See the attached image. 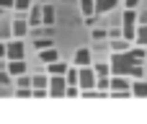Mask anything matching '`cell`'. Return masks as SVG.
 I'll use <instances>...</instances> for the list:
<instances>
[{
  "label": "cell",
  "mask_w": 147,
  "mask_h": 124,
  "mask_svg": "<svg viewBox=\"0 0 147 124\" xmlns=\"http://www.w3.org/2000/svg\"><path fill=\"white\" fill-rule=\"evenodd\" d=\"M109 65H111V75H127L132 80H137V78L145 75L142 62H137L129 49L127 52H111V62Z\"/></svg>",
  "instance_id": "1"
},
{
  "label": "cell",
  "mask_w": 147,
  "mask_h": 124,
  "mask_svg": "<svg viewBox=\"0 0 147 124\" xmlns=\"http://www.w3.org/2000/svg\"><path fill=\"white\" fill-rule=\"evenodd\" d=\"M78 88H80V93H83V91L96 88V70H93L90 65L78 67Z\"/></svg>",
  "instance_id": "2"
},
{
  "label": "cell",
  "mask_w": 147,
  "mask_h": 124,
  "mask_svg": "<svg viewBox=\"0 0 147 124\" xmlns=\"http://www.w3.org/2000/svg\"><path fill=\"white\" fill-rule=\"evenodd\" d=\"M26 57V47H23V41L21 39H8V44H5V60H23Z\"/></svg>",
  "instance_id": "3"
},
{
  "label": "cell",
  "mask_w": 147,
  "mask_h": 124,
  "mask_svg": "<svg viewBox=\"0 0 147 124\" xmlns=\"http://www.w3.org/2000/svg\"><path fill=\"white\" fill-rule=\"evenodd\" d=\"M65 88H67V80H65V75H49V85H47L49 96H54V98H62V96H65Z\"/></svg>",
  "instance_id": "4"
},
{
  "label": "cell",
  "mask_w": 147,
  "mask_h": 124,
  "mask_svg": "<svg viewBox=\"0 0 147 124\" xmlns=\"http://www.w3.org/2000/svg\"><path fill=\"white\" fill-rule=\"evenodd\" d=\"M10 31H13V39H23V36L28 34V23H26L23 13H21L18 18H13V21H10Z\"/></svg>",
  "instance_id": "5"
},
{
  "label": "cell",
  "mask_w": 147,
  "mask_h": 124,
  "mask_svg": "<svg viewBox=\"0 0 147 124\" xmlns=\"http://www.w3.org/2000/svg\"><path fill=\"white\" fill-rule=\"evenodd\" d=\"M72 62H75V67L93 65V54H90V49H78V52H75V57H72Z\"/></svg>",
  "instance_id": "6"
},
{
  "label": "cell",
  "mask_w": 147,
  "mask_h": 124,
  "mask_svg": "<svg viewBox=\"0 0 147 124\" xmlns=\"http://www.w3.org/2000/svg\"><path fill=\"white\" fill-rule=\"evenodd\" d=\"M26 23H28V28H39V26H41V8H39V5H31V8H28Z\"/></svg>",
  "instance_id": "7"
},
{
  "label": "cell",
  "mask_w": 147,
  "mask_h": 124,
  "mask_svg": "<svg viewBox=\"0 0 147 124\" xmlns=\"http://www.w3.org/2000/svg\"><path fill=\"white\" fill-rule=\"evenodd\" d=\"M132 96L134 98H147V80H142V78L132 80Z\"/></svg>",
  "instance_id": "8"
},
{
  "label": "cell",
  "mask_w": 147,
  "mask_h": 124,
  "mask_svg": "<svg viewBox=\"0 0 147 124\" xmlns=\"http://www.w3.org/2000/svg\"><path fill=\"white\" fill-rule=\"evenodd\" d=\"M57 21V13L52 5H41V26H54Z\"/></svg>",
  "instance_id": "9"
},
{
  "label": "cell",
  "mask_w": 147,
  "mask_h": 124,
  "mask_svg": "<svg viewBox=\"0 0 147 124\" xmlns=\"http://www.w3.org/2000/svg\"><path fill=\"white\" fill-rule=\"evenodd\" d=\"M67 62H62V60H54V62H49L47 65V75H65L67 73Z\"/></svg>",
  "instance_id": "10"
},
{
  "label": "cell",
  "mask_w": 147,
  "mask_h": 124,
  "mask_svg": "<svg viewBox=\"0 0 147 124\" xmlns=\"http://www.w3.org/2000/svg\"><path fill=\"white\" fill-rule=\"evenodd\" d=\"M54 60H59V54H57V49H54V47H47V49H39V62L49 65V62H54Z\"/></svg>",
  "instance_id": "11"
},
{
  "label": "cell",
  "mask_w": 147,
  "mask_h": 124,
  "mask_svg": "<svg viewBox=\"0 0 147 124\" xmlns=\"http://www.w3.org/2000/svg\"><path fill=\"white\" fill-rule=\"evenodd\" d=\"M5 70H8L13 78H16V75H23V73H26V62H23V60H8V67H5Z\"/></svg>",
  "instance_id": "12"
},
{
  "label": "cell",
  "mask_w": 147,
  "mask_h": 124,
  "mask_svg": "<svg viewBox=\"0 0 147 124\" xmlns=\"http://www.w3.org/2000/svg\"><path fill=\"white\" fill-rule=\"evenodd\" d=\"M116 5H119V0H96V13H98V16H103V13H111Z\"/></svg>",
  "instance_id": "13"
},
{
  "label": "cell",
  "mask_w": 147,
  "mask_h": 124,
  "mask_svg": "<svg viewBox=\"0 0 147 124\" xmlns=\"http://www.w3.org/2000/svg\"><path fill=\"white\" fill-rule=\"evenodd\" d=\"M47 85H49V75H34L31 78V88L34 91H47Z\"/></svg>",
  "instance_id": "14"
},
{
  "label": "cell",
  "mask_w": 147,
  "mask_h": 124,
  "mask_svg": "<svg viewBox=\"0 0 147 124\" xmlns=\"http://www.w3.org/2000/svg\"><path fill=\"white\" fill-rule=\"evenodd\" d=\"M129 44H132V41H127L124 36H116V39H111V52H127Z\"/></svg>",
  "instance_id": "15"
},
{
  "label": "cell",
  "mask_w": 147,
  "mask_h": 124,
  "mask_svg": "<svg viewBox=\"0 0 147 124\" xmlns=\"http://www.w3.org/2000/svg\"><path fill=\"white\" fill-rule=\"evenodd\" d=\"M134 41L140 47H147V23H137V34H134Z\"/></svg>",
  "instance_id": "16"
},
{
  "label": "cell",
  "mask_w": 147,
  "mask_h": 124,
  "mask_svg": "<svg viewBox=\"0 0 147 124\" xmlns=\"http://www.w3.org/2000/svg\"><path fill=\"white\" fill-rule=\"evenodd\" d=\"M13 39V31H10V21H0V41H8Z\"/></svg>",
  "instance_id": "17"
},
{
  "label": "cell",
  "mask_w": 147,
  "mask_h": 124,
  "mask_svg": "<svg viewBox=\"0 0 147 124\" xmlns=\"http://www.w3.org/2000/svg\"><path fill=\"white\" fill-rule=\"evenodd\" d=\"M80 10H83L85 18L93 16V13H96V0H80Z\"/></svg>",
  "instance_id": "18"
},
{
  "label": "cell",
  "mask_w": 147,
  "mask_h": 124,
  "mask_svg": "<svg viewBox=\"0 0 147 124\" xmlns=\"http://www.w3.org/2000/svg\"><path fill=\"white\" fill-rule=\"evenodd\" d=\"M134 34H137V26H129V23H121V36L127 41H134Z\"/></svg>",
  "instance_id": "19"
},
{
  "label": "cell",
  "mask_w": 147,
  "mask_h": 124,
  "mask_svg": "<svg viewBox=\"0 0 147 124\" xmlns=\"http://www.w3.org/2000/svg\"><path fill=\"white\" fill-rule=\"evenodd\" d=\"M13 83H16V88H31V78H28L26 73H23V75H16Z\"/></svg>",
  "instance_id": "20"
},
{
  "label": "cell",
  "mask_w": 147,
  "mask_h": 124,
  "mask_svg": "<svg viewBox=\"0 0 147 124\" xmlns=\"http://www.w3.org/2000/svg\"><path fill=\"white\" fill-rule=\"evenodd\" d=\"M28 8H31V0H13V10H18V13H28Z\"/></svg>",
  "instance_id": "21"
},
{
  "label": "cell",
  "mask_w": 147,
  "mask_h": 124,
  "mask_svg": "<svg viewBox=\"0 0 147 124\" xmlns=\"http://www.w3.org/2000/svg\"><path fill=\"white\" fill-rule=\"evenodd\" d=\"M90 67L96 70V75H111V65H106V62H96Z\"/></svg>",
  "instance_id": "22"
},
{
  "label": "cell",
  "mask_w": 147,
  "mask_h": 124,
  "mask_svg": "<svg viewBox=\"0 0 147 124\" xmlns=\"http://www.w3.org/2000/svg\"><path fill=\"white\" fill-rule=\"evenodd\" d=\"M65 80H67V85H78V67H67Z\"/></svg>",
  "instance_id": "23"
},
{
  "label": "cell",
  "mask_w": 147,
  "mask_h": 124,
  "mask_svg": "<svg viewBox=\"0 0 147 124\" xmlns=\"http://www.w3.org/2000/svg\"><path fill=\"white\" fill-rule=\"evenodd\" d=\"M34 47H36V52H39V49H47V47H54V41H52V39H36V41H34Z\"/></svg>",
  "instance_id": "24"
},
{
  "label": "cell",
  "mask_w": 147,
  "mask_h": 124,
  "mask_svg": "<svg viewBox=\"0 0 147 124\" xmlns=\"http://www.w3.org/2000/svg\"><path fill=\"white\" fill-rule=\"evenodd\" d=\"M0 85H13V75L8 70H0Z\"/></svg>",
  "instance_id": "25"
},
{
  "label": "cell",
  "mask_w": 147,
  "mask_h": 124,
  "mask_svg": "<svg viewBox=\"0 0 147 124\" xmlns=\"http://www.w3.org/2000/svg\"><path fill=\"white\" fill-rule=\"evenodd\" d=\"M75 96H80V88L78 85H67L65 88V98H75Z\"/></svg>",
  "instance_id": "26"
},
{
  "label": "cell",
  "mask_w": 147,
  "mask_h": 124,
  "mask_svg": "<svg viewBox=\"0 0 147 124\" xmlns=\"http://www.w3.org/2000/svg\"><path fill=\"white\" fill-rule=\"evenodd\" d=\"M16 96L18 98H31V88H16Z\"/></svg>",
  "instance_id": "27"
},
{
  "label": "cell",
  "mask_w": 147,
  "mask_h": 124,
  "mask_svg": "<svg viewBox=\"0 0 147 124\" xmlns=\"http://www.w3.org/2000/svg\"><path fill=\"white\" fill-rule=\"evenodd\" d=\"M93 39H96V41L106 39V31H103V28H96V31H93Z\"/></svg>",
  "instance_id": "28"
},
{
  "label": "cell",
  "mask_w": 147,
  "mask_h": 124,
  "mask_svg": "<svg viewBox=\"0 0 147 124\" xmlns=\"http://www.w3.org/2000/svg\"><path fill=\"white\" fill-rule=\"evenodd\" d=\"M13 8V0H0V10H10Z\"/></svg>",
  "instance_id": "29"
},
{
  "label": "cell",
  "mask_w": 147,
  "mask_h": 124,
  "mask_svg": "<svg viewBox=\"0 0 147 124\" xmlns=\"http://www.w3.org/2000/svg\"><path fill=\"white\" fill-rule=\"evenodd\" d=\"M124 3H127V8H137V5H140L142 0H124Z\"/></svg>",
  "instance_id": "30"
},
{
  "label": "cell",
  "mask_w": 147,
  "mask_h": 124,
  "mask_svg": "<svg viewBox=\"0 0 147 124\" xmlns=\"http://www.w3.org/2000/svg\"><path fill=\"white\" fill-rule=\"evenodd\" d=\"M0 57H5V44L0 41Z\"/></svg>",
  "instance_id": "31"
},
{
  "label": "cell",
  "mask_w": 147,
  "mask_h": 124,
  "mask_svg": "<svg viewBox=\"0 0 147 124\" xmlns=\"http://www.w3.org/2000/svg\"><path fill=\"white\" fill-rule=\"evenodd\" d=\"M137 23H147V13H145V16H140V21H137Z\"/></svg>",
  "instance_id": "32"
}]
</instances>
